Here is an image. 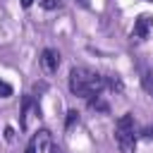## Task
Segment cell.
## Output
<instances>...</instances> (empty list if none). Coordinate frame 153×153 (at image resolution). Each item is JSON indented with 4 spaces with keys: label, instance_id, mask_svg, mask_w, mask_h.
<instances>
[{
    "label": "cell",
    "instance_id": "obj_16",
    "mask_svg": "<svg viewBox=\"0 0 153 153\" xmlns=\"http://www.w3.org/2000/svg\"><path fill=\"white\" fill-rule=\"evenodd\" d=\"M24 153H36V148H33V143H29V146H26V151H24Z\"/></svg>",
    "mask_w": 153,
    "mask_h": 153
},
{
    "label": "cell",
    "instance_id": "obj_13",
    "mask_svg": "<svg viewBox=\"0 0 153 153\" xmlns=\"http://www.w3.org/2000/svg\"><path fill=\"white\" fill-rule=\"evenodd\" d=\"M5 139H7V141H14V129H12V127L5 129Z\"/></svg>",
    "mask_w": 153,
    "mask_h": 153
},
{
    "label": "cell",
    "instance_id": "obj_11",
    "mask_svg": "<svg viewBox=\"0 0 153 153\" xmlns=\"http://www.w3.org/2000/svg\"><path fill=\"white\" fill-rule=\"evenodd\" d=\"M76 120H79V112H76V110H69V112H67V124H65V129H72V124H74Z\"/></svg>",
    "mask_w": 153,
    "mask_h": 153
},
{
    "label": "cell",
    "instance_id": "obj_6",
    "mask_svg": "<svg viewBox=\"0 0 153 153\" xmlns=\"http://www.w3.org/2000/svg\"><path fill=\"white\" fill-rule=\"evenodd\" d=\"M31 108H36L33 98H31V96H24V98H22V117H19V127H22V129H26V120H29V110H31Z\"/></svg>",
    "mask_w": 153,
    "mask_h": 153
},
{
    "label": "cell",
    "instance_id": "obj_9",
    "mask_svg": "<svg viewBox=\"0 0 153 153\" xmlns=\"http://www.w3.org/2000/svg\"><path fill=\"white\" fill-rule=\"evenodd\" d=\"M12 93H14L12 84H7V81H2V79H0V98H10Z\"/></svg>",
    "mask_w": 153,
    "mask_h": 153
},
{
    "label": "cell",
    "instance_id": "obj_17",
    "mask_svg": "<svg viewBox=\"0 0 153 153\" xmlns=\"http://www.w3.org/2000/svg\"><path fill=\"white\" fill-rule=\"evenodd\" d=\"M79 5H84V7H88V0H76Z\"/></svg>",
    "mask_w": 153,
    "mask_h": 153
},
{
    "label": "cell",
    "instance_id": "obj_2",
    "mask_svg": "<svg viewBox=\"0 0 153 153\" xmlns=\"http://www.w3.org/2000/svg\"><path fill=\"white\" fill-rule=\"evenodd\" d=\"M115 141H117V146H120V151H122V153H134V146H136L134 127H131V129L115 127Z\"/></svg>",
    "mask_w": 153,
    "mask_h": 153
},
{
    "label": "cell",
    "instance_id": "obj_1",
    "mask_svg": "<svg viewBox=\"0 0 153 153\" xmlns=\"http://www.w3.org/2000/svg\"><path fill=\"white\" fill-rule=\"evenodd\" d=\"M103 88H105V76H100L96 72H88L84 67H74L69 72V91L74 96L91 98V96H98Z\"/></svg>",
    "mask_w": 153,
    "mask_h": 153
},
{
    "label": "cell",
    "instance_id": "obj_12",
    "mask_svg": "<svg viewBox=\"0 0 153 153\" xmlns=\"http://www.w3.org/2000/svg\"><path fill=\"white\" fill-rule=\"evenodd\" d=\"M143 88H146L148 96H153V74H146L143 76Z\"/></svg>",
    "mask_w": 153,
    "mask_h": 153
},
{
    "label": "cell",
    "instance_id": "obj_8",
    "mask_svg": "<svg viewBox=\"0 0 153 153\" xmlns=\"http://www.w3.org/2000/svg\"><path fill=\"white\" fill-rule=\"evenodd\" d=\"M105 86H110V88H112V91H117V93H122V88H124L117 74H112V76H105Z\"/></svg>",
    "mask_w": 153,
    "mask_h": 153
},
{
    "label": "cell",
    "instance_id": "obj_7",
    "mask_svg": "<svg viewBox=\"0 0 153 153\" xmlns=\"http://www.w3.org/2000/svg\"><path fill=\"white\" fill-rule=\"evenodd\" d=\"M88 105H91L93 110H100V112H108V110H110L108 103H105L103 98H98V96H91V98H88Z\"/></svg>",
    "mask_w": 153,
    "mask_h": 153
},
{
    "label": "cell",
    "instance_id": "obj_3",
    "mask_svg": "<svg viewBox=\"0 0 153 153\" xmlns=\"http://www.w3.org/2000/svg\"><path fill=\"white\" fill-rule=\"evenodd\" d=\"M153 29V17L151 14H139V19L134 22V29H131V38H146Z\"/></svg>",
    "mask_w": 153,
    "mask_h": 153
},
{
    "label": "cell",
    "instance_id": "obj_5",
    "mask_svg": "<svg viewBox=\"0 0 153 153\" xmlns=\"http://www.w3.org/2000/svg\"><path fill=\"white\" fill-rule=\"evenodd\" d=\"M33 148H36V153H48L50 151V146H53V141H50V131L48 129H41V131H36V136H33Z\"/></svg>",
    "mask_w": 153,
    "mask_h": 153
},
{
    "label": "cell",
    "instance_id": "obj_14",
    "mask_svg": "<svg viewBox=\"0 0 153 153\" xmlns=\"http://www.w3.org/2000/svg\"><path fill=\"white\" fill-rule=\"evenodd\" d=\"M31 5H33V0H22V7H24V10H26V7H31Z\"/></svg>",
    "mask_w": 153,
    "mask_h": 153
},
{
    "label": "cell",
    "instance_id": "obj_15",
    "mask_svg": "<svg viewBox=\"0 0 153 153\" xmlns=\"http://www.w3.org/2000/svg\"><path fill=\"white\" fill-rule=\"evenodd\" d=\"M48 153H62V151H60V148H57V146H55V143H53V146H50V151H48Z\"/></svg>",
    "mask_w": 153,
    "mask_h": 153
},
{
    "label": "cell",
    "instance_id": "obj_18",
    "mask_svg": "<svg viewBox=\"0 0 153 153\" xmlns=\"http://www.w3.org/2000/svg\"><path fill=\"white\" fill-rule=\"evenodd\" d=\"M148 2H153V0H148Z\"/></svg>",
    "mask_w": 153,
    "mask_h": 153
},
{
    "label": "cell",
    "instance_id": "obj_4",
    "mask_svg": "<svg viewBox=\"0 0 153 153\" xmlns=\"http://www.w3.org/2000/svg\"><path fill=\"white\" fill-rule=\"evenodd\" d=\"M41 67H43L48 74L57 72V67H60V55H57V50H53V48H45V50L41 53Z\"/></svg>",
    "mask_w": 153,
    "mask_h": 153
},
{
    "label": "cell",
    "instance_id": "obj_10",
    "mask_svg": "<svg viewBox=\"0 0 153 153\" xmlns=\"http://www.w3.org/2000/svg\"><path fill=\"white\" fill-rule=\"evenodd\" d=\"M41 7L43 10H57V7H62V0H41Z\"/></svg>",
    "mask_w": 153,
    "mask_h": 153
}]
</instances>
